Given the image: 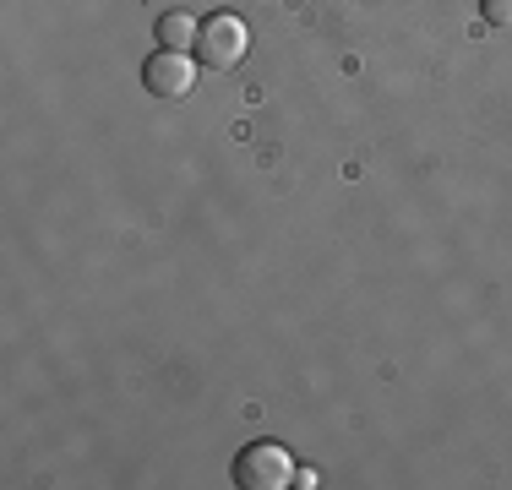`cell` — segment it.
<instances>
[{"mask_svg": "<svg viewBox=\"0 0 512 490\" xmlns=\"http://www.w3.org/2000/svg\"><path fill=\"white\" fill-rule=\"evenodd\" d=\"M235 485L240 490H289L295 485V458L278 441H251L235 458Z\"/></svg>", "mask_w": 512, "mask_h": 490, "instance_id": "6da1fadb", "label": "cell"}, {"mask_svg": "<svg viewBox=\"0 0 512 490\" xmlns=\"http://www.w3.org/2000/svg\"><path fill=\"white\" fill-rule=\"evenodd\" d=\"M480 11L491 28H512V0H480Z\"/></svg>", "mask_w": 512, "mask_h": 490, "instance_id": "5b68a950", "label": "cell"}, {"mask_svg": "<svg viewBox=\"0 0 512 490\" xmlns=\"http://www.w3.org/2000/svg\"><path fill=\"white\" fill-rule=\"evenodd\" d=\"M197 33H202V22L191 17V11H164L158 17V49H197Z\"/></svg>", "mask_w": 512, "mask_h": 490, "instance_id": "277c9868", "label": "cell"}, {"mask_svg": "<svg viewBox=\"0 0 512 490\" xmlns=\"http://www.w3.org/2000/svg\"><path fill=\"white\" fill-rule=\"evenodd\" d=\"M142 88L153 98H186L197 88V66H191V55H180V49H153L148 66H142Z\"/></svg>", "mask_w": 512, "mask_h": 490, "instance_id": "3957f363", "label": "cell"}, {"mask_svg": "<svg viewBox=\"0 0 512 490\" xmlns=\"http://www.w3.org/2000/svg\"><path fill=\"white\" fill-rule=\"evenodd\" d=\"M246 49H251V33H246V22H240L235 11H213V17L202 22V33H197V55H202V66H207V71H229V66H240V60H246Z\"/></svg>", "mask_w": 512, "mask_h": 490, "instance_id": "7a4b0ae2", "label": "cell"}, {"mask_svg": "<svg viewBox=\"0 0 512 490\" xmlns=\"http://www.w3.org/2000/svg\"><path fill=\"white\" fill-rule=\"evenodd\" d=\"M295 485L300 490H316V485H322V474H316V469H295Z\"/></svg>", "mask_w": 512, "mask_h": 490, "instance_id": "8992f818", "label": "cell"}]
</instances>
